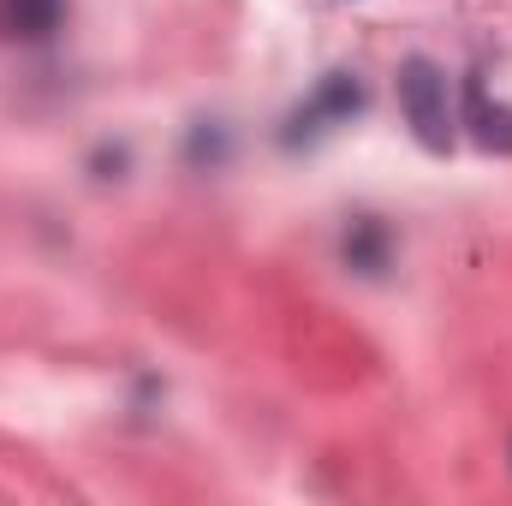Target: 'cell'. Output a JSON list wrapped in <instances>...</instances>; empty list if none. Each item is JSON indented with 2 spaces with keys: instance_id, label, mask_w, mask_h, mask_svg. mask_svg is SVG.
Returning a JSON list of instances; mask_svg holds the SVG:
<instances>
[{
  "instance_id": "cell-2",
  "label": "cell",
  "mask_w": 512,
  "mask_h": 506,
  "mask_svg": "<svg viewBox=\"0 0 512 506\" xmlns=\"http://www.w3.org/2000/svg\"><path fill=\"white\" fill-rule=\"evenodd\" d=\"M364 108V84L352 78V72H328L322 84H316V96L292 114V126H286V143H298V137H316V131L328 126V120H352Z\"/></svg>"
},
{
  "instance_id": "cell-3",
  "label": "cell",
  "mask_w": 512,
  "mask_h": 506,
  "mask_svg": "<svg viewBox=\"0 0 512 506\" xmlns=\"http://www.w3.org/2000/svg\"><path fill=\"white\" fill-rule=\"evenodd\" d=\"M66 18V0H0V42H48Z\"/></svg>"
},
{
  "instance_id": "cell-5",
  "label": "cell",
  "mask_w": 512,
  "mask_h": 506,
  "mask_svg": "<svg viewBox=\"0 0 512 506\" xmlns=\"http://www.w3.org/2000/svg\"><path fill=\"white\" fill-rule=\"evenodd\" d=\"M346 262L358 268V274H382L387 268V227L382 221H352V233H346Z\"/></svg>"
},
{
  "instance_id": "cell-1",
  "label": "cell",
  "mask_w": 512,
  "mask_h": 506,
  "mask_svg": "<svg viewBox=\"0 0 512 506\" xmlns=\"http://www.w3.org/2000/svg\"><path fill=\"white\" fill-rule=\"evenodd\" d=\"M399 108L417 131V143L429 155L453 149V96H447V72L435 60H405L399 66Z\"/></svg>"
},
{
  "instance_id": "cell-4",
  "label": "cell",
  "mask_w": 512,
  "mask_h": 506,
  "mask_svg": "<svg viewBox=\"0 0 512 506\" xmlns=\"http://www.w3.org/2000/svg\"><path fill=\"white\" fill-rule=\"evenodd\" d=\"M465 126L477 131V143H483V149H501V155H512V108L489 102L483 78H465Z\"/></svg>"
}]
</instances>
